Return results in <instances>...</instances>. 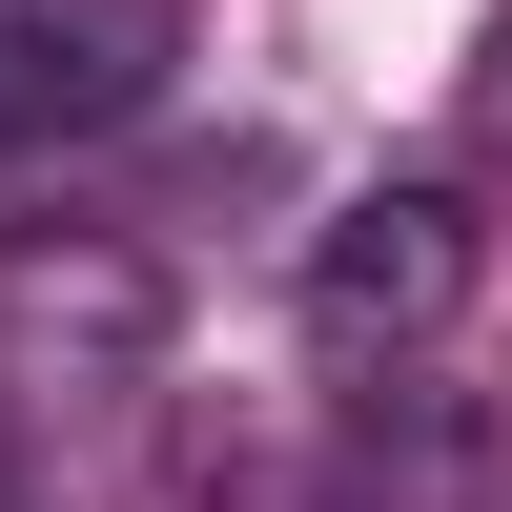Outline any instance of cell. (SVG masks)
Returning <instances> with one entry per match:
<instances>
[{"mask_svg":"<svg viewBox=\"0 0 512 512\" xmlns=\"http://www.w3.org/2000/svg\"><path fill=\"white\" fill-rule=\"evenodd\" d=\"M472 164H512V21L472 41Z\"/></svg>","mask_w":512,"mask_h":512,"instance_id":"cell-3","label":"cell"},{"mask_svg":"<svg viewBox=\"0 0 512 512\" xmlns=\"http://www.w3.org/2000/svg\"><path fill=\"white\" fill-rule=\"evenodd\" d=\"M472 308V205L451 185H349L308 226V349H431V328Z\"/></svg>","mask_w":512,"mask_h":512,"instance_id":"cell-1","label":"cell"},{"mask_svg":"<svg viewBox=\"0 0 512 512\" xmlns=\"http://www.w3.org/2000/svg\"><path fill=\"white\" fill-rule=\"evenodd\" d=\"M0 512H21V451H0Z\"/></svg>","mask_w":512,"mask_h":512,"instance_id":"cell-4","label":"cell"},{"mask_svg":"<svg viewBox=\"0 0 512 512\" xmlns=\"http://www.w3.org/2000/svg\"><path fill=\"white\" fill-rule=\"evenodd\" d=\"M144 62H164V0H0V144L123 123Z\"/></svg>","mask_w":512,"mask_h":512,"instance_id":"cell-2","label":"cell"}]
</instances>
